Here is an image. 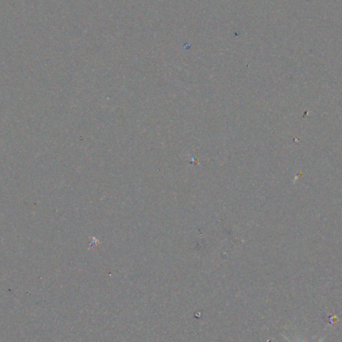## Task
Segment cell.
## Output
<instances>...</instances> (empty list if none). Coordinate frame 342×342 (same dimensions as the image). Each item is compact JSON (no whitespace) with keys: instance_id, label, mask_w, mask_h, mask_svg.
Wrapping results in <instances>:
<instances>
[{"instance_id":"obj_1","label":"cell","mask_w":342,"mask_h":342,"mask_svg":"<svg viewBox=\"0 0 342 342\" xmlns=\"http://www.w3.org/2000/svg\"><path fill=\"white\" fill-rule=\"evenodd\" d=\"M285 338H286V340H287V341H288V342H292V341H291V340H289V339H288V338H287V337H285ZM324 338H325V337H322V338H321V339H320V340H319V341H318V342H322V341H323V340H324Z\"/></svg>"}]
</instances>
